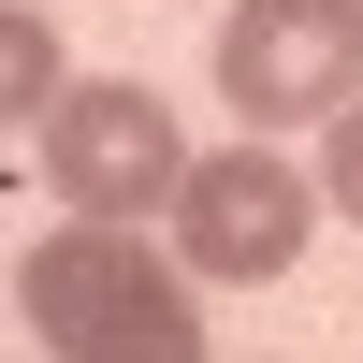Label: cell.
Returning a JSON list of instances; mask_svg holds the SVG:
<instances>
[{
    "label": "cell",
    "mask_w": 363,
    "mask_h": 363,
    "mask_svg": "<svg viewBox=\"0 0 363 363\" xmlns=\"http://www.w3.org/2000/svg\"><path fill=\"white\" fill-rule=\"evenodd\" d=\"M306 218H320V189H306L262 131L174 174V262H189V277H218V291L291 277V262H306Z\"/></svg>",
    "instance_id": "obj_4"
},
{
    "label": "cell",
    "mask_w": 363,
    "mask_h": 363,
    "mask_svg": "<svg viewBox=\"0 0 363 363\" xmlns=\"http://www.w3.org/2000/svg\"><path fill=\"white\" fill-rule=\"evenodd\" d=\"M218 102L247 131L363 102V0H233L218 15Z\"/></svg>",
    "instance_id": "obj_3"
},
{
    "label": "cell",
    "mask_w": 363,
    "mask_h": 363,
    "mask_svg": "<svg viewBox=\"0 0 363 363\" xmlns=\"http://www.w3.org/2000/svg\"><path fill=\"white\" fill-rule=\"evenodd\" d=\"M58 29L29 15V0H0V131H44V102H58Z\"/></svg>",
    "instance_id": "obj_5"
},
{
    "label": "cell",
    "mask_w": 363,
    "mask_h": 363,
    "mask_svg": "<svg viewBox=\"0 0 363 363\" xmlns=\"http://www.w3.org/2000/svg\"><path fill=\"white\" fill-rule=\"evenodd\" d=\"M174 174H189V131H174V102L145 73H58V102H44V189L73 218H145V203H174Z\"/></svg>",
    "instance_id": "obj_2"
},
{
    "label": "cell",
    "mask_w": 363,
    "mask_h": 363,
    "mask_svg": "<svg viewBox=\"0 0 363 363\" xmlns=\"http://www.w3.org/2000/svg\"><path fill=\"white\" fill-rule=\"evenodd\" d=\"M15 306H29V349H58V363H189L203 349L189 262L145 247V218H58L15 262Z\"/></svg>",
    "instance_id": "obj_1"
},
{
    "label": "cell",
    "mask_w": 363,
    "mask_h": 363,
    "mask_svg": "<svg viewBox=\"0 0 363 363\" xmlns=\"http://www.w3.org/2000/svg\"><path fill=\"white\" fill-rule=\"evenodd\" d=\"M320 203H335V218H363V102L320 116Z\"/></svg>",
    "instance_id": "obj_6"
}]
</instances>
